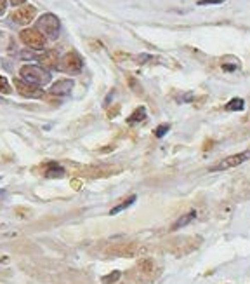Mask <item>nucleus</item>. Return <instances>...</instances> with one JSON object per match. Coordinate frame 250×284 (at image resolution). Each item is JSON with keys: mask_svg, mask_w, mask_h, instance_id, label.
Segmentation results:
<instances>
[{"mask_svg": "<svg viewBox=\"0 0 250 284\" xmlns=\"http://www.w3.org/2000/svg\"><path fill=\"white\" fill-rule=\"evenodd\" d=\"M20 75L25 82L33 84V86H39V88L51 82V74H49L45 68H42L39 65H23L20 70Z\"/></svg>", "mask_w": 250, "mask_h": 284, "instance_id": "obj_1", "label": "nucleus"}, {"mask_svg": "<svg viewBox=\"0 0 250 284\" xmlns=\"http://www.w3.org/2000/svg\"><path fill=\"white\" fill-rule=\"evenodd\" d=\"M37 30L42 33L44 37H49V39H58L59 32H61V23H59V18L56 14L45 13L42 14L37 21Z\"/></svg>", "mask_w": 250, "mask_h": 284, "instance_id": "obj_2", "label": "nucleus"}, {"mask_svg": "<svg viewBox=\"0 0 250 284\" xmlns=\"http://www.w3.org/2000/svg\"><path fill=\"white\" fill-rule=\"evenodd\" d=\"M83 68V59L77 51H70L59 59V68L58 70L64 72V74H80Z\"/></svg>", "mask_w": 250, "mask_h": 284, "instance_id": "obj_3", "label": "nucleus"}, {"mask_svg": "<svg viewBox=\"0 0 250 284\" xmlns=\"http://www.w3.org/2000/svg\"><path fill=\"white\" fill-rule=\"evenodd\" d=\"M247 161H250V150H245V152L234 154V155H229V157L222 159V161H219V164H215V166H212V168H208V171H210V173L226 171V169L236 168V166L243 164V162H247Z\"/></svg>", "mask_w": 250, "mask_h": 284, "instance_id": "obj_4", "label": "nucleus"}, {"mask_svg": "<svg viewBox=\"0 0 250 284\" xmlns=\"http://www.w3.org/2000/svg\"><path fill=\"white\" fill-rule=\"evenodd\" d=\"M20 39L25 45L32 49H44L45 47V37L42 35L37 28H25L20 33Z\"/></svg>", "mask_w": 250, "mask_h": 284, "instance_id": "obj_5", "label": "nucleus"}, {"mask_svg": "<svg viewBox=\"0 0 250 284\" xmlns=\"http://www.w3.org/2000/svg\"><path fill=\"white\" fill-rule=\"evenodd\" d=\"M14 88H16L18 93L25 98H32V100H40V98L45 96L44 89L39 88V86H33L25 82L23 79H14Z\"/></svg>", "mask_w": 250, "mask_h": 284, "instance_id": "obj_6", "label": "nucleus"}, {"mask_svg": "<svg viewBox=\"0 0 250 284\" xmlns=\"http://www.w3.org/2000/svg\"><path fill=\"white\" fill-rule=\"evenodd\" d=\"M37 16V9L33 6H21L11 14V20L16 25H30Z\"/></svg>", "mask_w": 250, "mask_h": 284, "instance_id": "obj_7", "label": "nucleus"}, {"mask_svg": "<svg viewBox=\"0 0 250 284\" xmlns=\"http://www.w3.org/2000/svg\"><path fill=\"white\" fill-rule=\"evenodd\" d=\"M39 63L42 65V68H45V70H56V68H59V52L56 51V49H51V51H45L42 52L39 56Z\"/></svg>", "mask_w": 250, "mask_h": 284, "instance_id": "obj_8", "label": "nucleus"}, {"mask_svg": "<svg viewBox=\"0 0 250 284\" xmlns=\"http://www.w3.org/2000/svg\"><path fill=\"white\" fill-rule=\"evenodd\" d=\"M73 89V81L71 79H61V81H56L51 86L49 93L54 94V96H68Z\"/></svg>", "mask_w": 250, "mask_h": 284, "instance_id": "obj_9", "label": "nucleus"}, {"mask_svg": "<svg viewBox=\"0 0 250 284\" xmlns=\"http://www.w3.org/2000/svg\"><path fill=\"white\" fill-rule=\"evenodd\" d=\"M64 175V168L58 162H51L45 166V176L47 178H61Z\"/></svg>", "mask_w": 250, "mask_h": 284, "instance_id": "obj_10", "label": "nucleus"}, {"mask_svg": "<svg viewBox=\"0 0 250 284\" xmlns=\"http://www.w3.org/2000/svg\"><path fill=\"white\" fill-rule=\"evenodd\" d=\"M195 218H196V211H195V209H191V211H189V213L183 215V217H181L176 223H174V225H172V230H174V232H176V230L183 229V227L189 225V223H191Z\"/></svg>", "mask_w": 250, "mask_h": 284, "instance_id": "obj_11", "label": "nucleus"}, {"mask_svg": "<svg viewBox=\"0 0 250 284\" xmlns=\"http://www.w3.org/2000/svg\"><path fill=\"white\" fill-rule=\"evenodd\" d=\"M146 119V108L145 107H139L136 108L131 115L127 117V122L129 124H136V122H143Z\"/></svg>", "mask_w": 250, "mask_h": 284, "instance_id": "obj_12", "label": "nucleus"}, {"mask_svg": "<svg viewBox=\"0 0 250 284\" xmlns=\"http://www.w3.org/2000/svg\"><path fill=\"white\" fill-rule=\"evenodd\" d=\"M136 199H138V197H136V195H131V197H129V199H127V200H123V202H120L118 206H115V207H113V209L109 211V215H111V217H115V215L122 213L123 209H127L129 206H132V204L136 202Z\"/></svg>", "mask_w": 250, "mask_h": 284, "instance_id": "obj_13", "label": "nucleus"}, {"mask_svg": "<svg viewBox=\"0 0 250 284\" xmlns=\"http://www.w3.org/2000/svg\"><path fill=\"white\" fill-rule=\"evenodd\" d=\"M228 112H241V110L245 108V101L241 100V98H233L231 101H228L224 107Z\"/></svg>", "mask_w": 250, "mask_h": 284, "instance_id": "obj_14", "label": "nucleus"}, {"mask_svg": "<svg viewBox=\"0 0 250 284\" xmlns=\"http://www.w3.org/2000/svg\"><path fill=\"white\" fill-rule=\"evenodd\" d=\"M120 277H122V272H120V270H115V272H111V274L104 275V277H103V284H113V282L118 281Z\"/></svg>", "mask_w": 250, "mask_h": 284, "instance_id": "obj_15", "label": "nucleus"}, {"mask_svg": "<svg viewBox=\"0 0 250 284\" xmlns=\"http://www.w3.org/2000/svg\"><path fill=\"white\" fill-rule=\"evenodd\" d=\"M0 93L2 94H9V93H13V89H11V84H9V81H7L4 75H0Z\"/></svg>", "mask_w": 250, "mask_h": 284, "instance_id": "obj_16", "label": "nucleus"}, {"mask_svg": "<svg viewBox=\"0 0 250 284\" xmlns=\"http://www.w3.org/2000/svg\"><path fill=\"white\" fill-rule=\"evenodd\" d=\"M169 129H170L169 124H160V126L155 129V136H157V138H164L167 132H169Z\"/></svg>", "mask_w": 250, "mask_h": 284, "instance_id": "obj_17", "label": "nucleus"}, {"mask_svg": "<svg viewBox=\"0 0 250 284\" xmlns=\"http://www.w3.org/2000/svg\"><path fill=\"white\" fill-rule=\"evenodd\" d=\"M240 68V63L238 61H234V63H222V70L224 72H234V70H238Z\"/></svg>", "mask_w": 250, "mask_h": 284, "instance_id": "obj_18", "label": "nucleus"}, {"mask_svg": "<svg viewBox=\"0 0 250 284\" xmlns=\"http://www.w3.org/2000/svg\"><path fill=\"white\" fill-rule=\"evenodd\" d=\"M129 84H131V88L136 91V93H141V86L136 82V79L134 77H129Z\"/></svg>", "mask_w": 250, "mask_h": 284, "instance_id": "obj_19", "label": "nucleus"}, {"mask_svg": "<svg viewBox=\"0 0 250 284\" xmlns=\"http://www.w3.org/2000/svg\"><path fill=\"white\" fill-rule=\"evenodd\" d=\"M224 0H198V6H214V4H222Z\"/></svg>", "mask_w": 250, "mask_h": 284, "instance_id": "obj_20", "label": "nucleus"}, {"mask_svg": "<svg viewBox=\"0 0 250 284\" xmlns=\"http://www.w3.org/2000/svg\"><path fill=\"white\" fill-rule=\"evenodd\" d=\"M193 98H195V94H193V93H188V94H184L183 98H179V101H181V103H188V101H191Z\"/></svg>", "mask_w": 250, "mask_h": 284, "instance_id": "obj_21", "label": "nucleus"}, {"mask_svg": "<svg viewBox=\"0 0 250 284\" xmlns=\"http://www.w3.org/2000/svg\"><path fill=\"white\" fill-rule=\"evenodd\" d=\"M6 9H7V0H0V16L6 13Z\"/></svg>", "mask_w": 250, "mask_h": 284, "instance_id": "obj_22", "label": "nucleus"}, {"mask_svg": "<svg viewBox=\"0 0 250 284\" xmlns=\"http://www.w3.org/2000/svg\"><path fill=\"white\" fill-rule=\"evenodd\" d=\"M146 59H151V56H148V54H141V56H138V63H145Z\"/></svg>", "mask_w": 250, "mask_h": 284, "instance_id": "obj_23", "label": "nucleus"}, {"mask_svg": "<svg viewBox=\"0 0 250 284\" xmlns=\"http://www.w3.org/2000/svg\"><path fill=\"white\" fill-rule=\"evenodd\" d=\"M25 2H26V0H11V4H13V6H23Z\"/></svg>", "mask_w": 250, "mask_h": 284, "instance_id": "obj_24", "label": "nucleus"}, {"mask_svg": "<svg viewBox=\"0 0 250 284\" xmlns=\"http://www.w3.org/2000/svg\"><path fill=\"white\" fill-rule=\"evenodd\" d=\"M0 262H2V260H0Z\"/></svg>", "mask_w": 250, "mask_h": 284, "instance_id": "obj_25", "label": "nucleus"}]
</instances>
